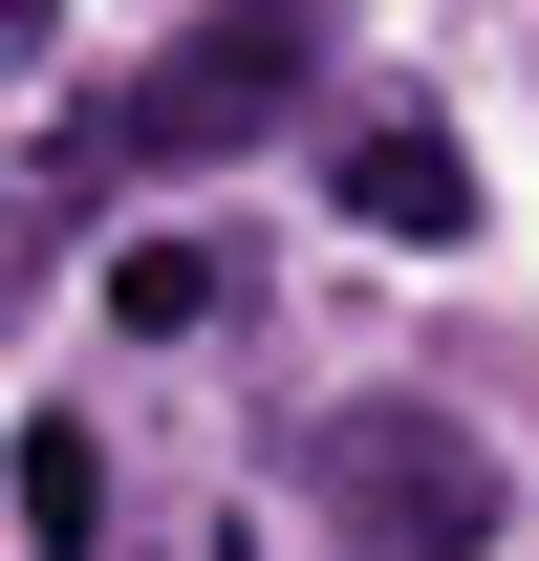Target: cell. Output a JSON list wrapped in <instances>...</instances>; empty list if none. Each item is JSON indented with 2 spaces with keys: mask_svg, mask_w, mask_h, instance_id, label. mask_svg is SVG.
<instances>
[{
  "mask_svg": "<svg viewBox=\"0 0 539 561\" xmlns=\"http://www.w3.org/2000/svg\"><path fill=\"white\" fill-rule=\"evenodd\" d=\"M108 324H151V346L216 324V260H195V238H130V260H108Z\"/></svg>",
  "mask_w": 539,
  "mask_h": 561,
  "instance_id": "5",
  "label": "cell"
},
{
  "mask_svg": "<svg viewBox=\"0 0 539 561\" xmlns=\"http://www.w3.org/2000/svg\"><path fill=\"white\" fill-rule=\"evenodd\" d=\"M22 540H44V561H87V540H108V454H87L66 411L22 432Z\"/></svg>",
  "mask_w": 539,
  "mask_h": 561,
  "instance_id": "4",
  "label": "cell"
},
{
  "mask_svg": "<svg viewBox=\"0 0 539 561\" xmlns=\"http://www.w3.org/2000/svg\"><path fill=\"white\" fill-rule=\"evenodd\" d=\"M345 216H367V238H432V260H454V238H474V151L432 130V108H367V130H345Z\"/></svg>",
  "mask_w": 539,
  "mask_h": 561,
  "instance_id": "3",
  "label": "cell"
},
{
  "mask_svg": "<svg viewBox=\"0 0 539 561\" xmlns=\"http://www.w3.org/2000/svg\"><path fill=\"white\" fill-rule=\"evenodd\" d=\"M302 66H324V0H216L195 44L130 87V108H87V173H195V151H260L280 108H302Z\"/></svg>",
  "mask_w": 539,
  "mask_h": 561,
  "instance_id": "1",
  "label": "cell"
},
{
  "mask_svg": "<svg viewBox=\"0 0 539 561\" xmlns=\"http://www.w3.org/2000/svg\"><path fill=\"white\" fill-rule=\"evenodd\" d=\"M302 496H324V540L345 561H474L496 540V454H474L454 411H324V454H302Z\"/></svg>",
  "mask_w": 539,
  "mask_h": 561,
  "instance_id": "2",
  "label": "cell"
}]
</instances>
